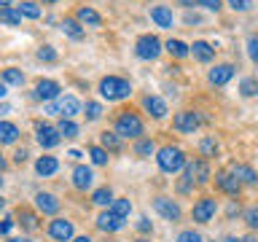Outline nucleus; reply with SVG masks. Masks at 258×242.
Here are the masks:
<instances>
[{"instance_id": "nucleus-1", "label": "nucleus", "mask_w": 258, "mask_h": 242, "mask_svg": "<svg viewBox=\"0 0 258 242\" xmlns=\"http://www.w3.org/2000/svg\"><path fill=\"white\" fill-rule=\"evenodd\" d=\"M100 94H102L108 102L124 100V97L132 94V84H129L126 78H118V76H105V78L100 81Z\"/></svg>"}, {"instance_id": "nucleus-2", "label": "nucleus", "mask_w": 258, "mask_h": 242, "mask_svg": "<svg viewBox=\"0 0 258 242\" xmlns=\"http://www.w3.org/2000/svg\"><path fill=\"white\" fill-rule=\"evenodd\" d=\"M116 135L126 140H137L143 135V118L132 110H121L116 116Z\"/></svg>"}, {"instance_id": "nucleus-3", "label": "nucleus", "mask_w": 258, "mask_h": 242, "mask_svg": "<svg viewBox=\"0 0 258 242\" xmlns=\"http://www.w3.org/2000/svg\"><path fill=\"white\" fill-rule=\"evenodd\" d=\"M156 161L161 167V172H180V169L185 167V153L177 148V145H164V148H159L156 153Z\"/></svg>"}, {"instance_id": "nucleus-4", "label": "nucleus", "mask_w": 258, "mask_h": 242, "mask_svg": "<svg viewBox=\"0 0 258 242\" xmlns=\"http://www.w3.org/2000/svg\"><path fill=\"white\" fill-rule=\"evenodd\" d=\"M135 54L140 56V59H156L161 54V40L156 35H140L135 43Z\"/></svg>"}, {"instance_id": "nucleus-5", "label": "nucleus", "mask_w": 258, "mask_h": 242, "mask_svg": "<svg viewBox=\"0 0 258 242\" xmlns=\"http://www.w3.org/2000/svg\"><path fill=\"white\" fill-rule=\"evenodd\" d=\"M48 237L54 242H73L76 239V229H73V223L68 218H54V221L48 223Z\"/></svg>"}, {"instance_id": "nucleus-6", "label": "nucleus", "mask_w": 258, "mask_h": 242, "mask_svg": "<svg viewBox=\"0 0 258 242\" xmlns=\"http://www.w3.org/2000/svg\"><path fill=\"white\" fill-rule=\"evenodd\" d=\"M199 124H202V118H199L197 110H180V113H175V118H172V127L177 132H197Z\"/></svg>"}, {"instance_id": "nucleus-7", "label": "nucleus", "mask_w": 258, "mask_h": 242, "mask_svg": "<svg viewBox=\"0 0 258 242\" xmlns=\"http://www.w3.org/2000/svg\"><path fill=\"white\" fill-rule=\"evenodd\" d=\"M185 183H207L210 180V167H207V161L205 159H194L191 164H185V177H183Z\"/></svg>"}, {"instance_id": "nucleus-8", "label": "nucleus", "mask_w": 258, "mask_h": 242, "mask_svg": "<svg viewBox=\"0 0 258 242\" xmlns=\"http://www.w3.org/2000/svg\"><path fill=\"white\" fill-rule=\"evenodd\" d=\"M215 210H218L215 199L205 197V199H199L197 205H194L191 215H194V221H197V223H210V221H213V215H215Z\"/></svg>"}, {"instance_id": "nucleus-9", "label": "nucleus", "mask_w": 258, "mask_h": 242, "mask_svg": "<svg viewBox=\"0 0 258 242\" xmlns=\"http://www.w3.org/2000/svg\"><path fill=\"white\" fill-rule=\"evenodd\" d=\"M153 210L161 215V218H167V221H180V205L172 199H167V197H156L153 199Z\"/></svg>"}, {"instance_id": "nucleus-10", "label": "nucleus", "mask_w": 258, "mask_h": 242, "mask_svg": "<svg viewBox=\"0 0 258 242\" xmlns=\"http://www.w3.org/2000/svg\"><path fill=\"white\" fill-rule=\"evenodd\" d=\"M35 137H38V143H40V148H56L62 140V135H59V129H54V127H48V124H38L35 127Z\"/></svg>"}, {"instance_id": "nucleus-11", "label": "nucleus", "mask_w": 258, "mask_h": 242, "mask_svg": "<svg viewBox=\"0 0 258 242\" xmlns=\"http://www.w3.org/2000/svg\"><path fill=\"white\" fill-rule=\"evenodd\" d=\"M35 207H38V213H43V215H56L62 207V202L48 191H38L35 194Z\"/></svg>"}, {"instance_id": "nucleus-12", "label": "nucleus", "mask_w": 258, "mask_h": 242, "mask_svg": "<svg viewBox=\"0 0 258 242\" xmlns=\"http://www.w3.org/2000/svg\"><path fill=\"white\" fill-rule=\"evenodd\" d=\"M215 186L223 194H229V197H239V189H242V183L231 175V169H229V172H226V169H223V172H218L215 175Z\"/></svg>"}, {"instance_id": "nucleus-13", "label": "nucleus", "mask_w": 258, "mask_h": 242, "mask_svg": "<svg viewBox=\"0 0 258 242\" xmlns=\"http://www.w3.org/2000/svg\"><path fill=\"white\" fill-rule=\"evenodd\" d=\"M124 226V218H118L113 210H105V213L97 215V229L100 231H118Z\"/></svg>"}, {"instance_id": "nucleus-14", "label": "nucleus", "mask_w": 258, "mask_h": 242, "mask_svg": "<svg viewBox=\"0 0 258 242\" xmlns=\"http://www.w3.org/2000/svg\"><path fill=\"white\" fill-rule=\"evenodd\" d=\"M234 70H237V68H234V65H215V68L213 70H210V84H213V86H223V84H229V81L234 78Z\"/></svg>"}, {"instance_id": "nucleus-15", "label": "nucleus", "mask_w": 258, "mask_h": 242, "mask_svg": "<svg viewBox=\"0 0 258 242\" xmlns=\"http://www.w3.org/2000/svg\"><path fill=\"white\" fill-rule=\"evenodd\" d=\"M59 92H62V86L56 84V81H38V86H35V97L38 100H46V102H51V100H56L59 97Z\"/></svg>"}, {"instance_id": "nucleus-16", "label": "nucleus", "mask_w": 258, "mask_h": 242, "mask_svg": "<svg viewBox=\"0 0 258 242\" xmlns=\"http://www.w3.org/2000/svg\"><path fill=\"white\" fill-rule=\"evenodd\" d=\"M92 183H94V172L89 167H76L73 169V186H76L78 191H86V189H92Z\"/></svg>"}, {"instance_id": "nucleus-17", "label": "nucleus", "mask_w": 258, "mask_h": 242, "mask_svg": "<svg viewBox=\"0 0 258 242\" xmlns=\"http://www.w3.org/2000/svg\"><path fill=\"white\" fill-rule=\"evenodd\" d=\"M231 175L237 177L239 183H245V186H255V183H258L255 169L247 167V164H231Z\"/></svg>"}, {"instance_id": "nucleus-18", "label": "nucleus", "mask_w": 258, "mask_h": 242, "mask_svg": "<svg viewBox=\"0 0 258 242\" xmlns=\"http://www.w3.org/2000/svg\"><path fill=\"white\" fill-rule=\"evenodd\" d=\"M191 54H194V59H199V62H213L215 59V48L210 46L207 40H194Z\"/></svg>"}, {"instance_id": "nucleus-19", "label": "nucleus", "mask_w": 258, "mask_h": 242, "mask_svg": "<svg viewBox=\"0 0 258 242\" xmlns=\"http://www.w3.org/2000/svg\"><path fill=\"white\" fill-rule=\"evenodd\" d=\"M143 108L148 110L153 118H164V116H167V102L161 100V97H153V94L145 97V100H143Z\"/></svg>"}, {"instance_id": "nucleus-20", "label": "nucleus", "mask_w": 258, "mask_h": 242, "mask_svg": "<svg viewBox=\"0 0 258 242\" xmlns=\"http://www.w3.org/2000/svg\"><path fill=\"white\" fill-rule=\"evenodd\" d=\"M151 19L156 22L159 27H164V30H172V24H175L172 11H169L167 6H156V8H151Z\"/></svg>"}, {"instance_id": "nucleus-21", "label": "nucleus", "mask_w": 258, "mask_h": 242, "mask_svg": "<svg viewBox=\"0 0 258 242\" xmlns=\"http://www.w3.org/2000/svg\"><path fill=\"white\" fill-rule=\"evenodd\" d=\"M56 169H59V161H56L54 156H40V159L35 161V172H38V175H43V177L54 175Z\"/></svg>"}, {"instance_id": "nucleus-22", "label": "nucleus", "mask_w": 258, "mask_h": 242, "mask_svg": "<svg viewBox=\"0 0 258 242\" xmlns=\"http://www.w3.org/2000/svg\"><path fill=\"white\" fill-rule=\"evenodd\" d=\"M76 16H78V22L92 24V27H100V24H102V16L97 14L94 8H89V6H81L78 11H76Z\"/></svg>"}, {"instance_id": "nucleus-23", "label": "nucleus", "mask_w": 258, "mask_h": 242, "mask_svg": "<svg viewBox=\"0 0 258 242\" xmlns=\"http://www.w3.org/2000/svg\"><path fill=\"white\" fill-rule=\"evenodd\" d=\"M62 32H64L68 38H73V40H81V38L86 35V30L81 27V22H78V19H70V16L62 22Z\"/></svg>"}, {"instance_id": "nucleus-24", "label": "nucleus", "mask_w": 258, "mask_h": 242, "mask_svg": "<svg viewBox=\"0 0 258 242\" xmlns=\"http://www.w3.org/2000/svg\"><path fill=\"white\" fill-rule=\"evenodd\" d=\"M59 105H62V118H73V116L81 113V102L76 100V97H62Z\"/></svg>"}, {"instance_id": "nucleus-25", "label": "nucleus", "mask_w": 258, "mask_h": 242, "mask_svg": "<svg viewBox=\"0 0 258 242\" xmlns=\"http://www.w3.org/2000/svg\"><path fill=\"white\" fill-rule=\"evenodd\" d=\"M167 51L175 56V59H183V56H188L191 54V46H185L183 40H175V38H169L167 40Z\"/></svg>"}, {"instance_id": "nucleus-26", "label": "nucleus", "mask_w": 258, "mask_h": 242, "mask_svg": "<svg viewBox=\"0 0 258 242\" xmlns=\"http://www.w3.org/2000/svg\"><path fill=\"white\" fill-rule=\"evenodd\" d=\"M0 19H3L8 27H19V24H22V14H19V8L8 6V8H0Z\"/></svg>"}, {"instance_id": "nucleus-27", "label": "nucleus", "mask_w": 258, "mask_h": 242, "mask_svg": "<svg viewBox=\"0 0 258 242\" xmlns=\"http://www.w3.org/2000/svg\"><path fill=\"white\" fill-rule=\"evenodd\" d=\"M19 223H22V229H27V231H38L40 229V223H38V215L35 213H30V210H19Z\"/></svg>"}, {"instance_id": "nucleus-28", "label": "nucleus", "mask_w": 258, "mask_h": 242, "mask_svg": "<svg viewBox=\"0 0 258 242\" xmlns=\"http://www.w3.org/2000/svg\"><path fill=\"white\" fill-rule=\"evenodd\" d=\"M16 137H19V127H14L11 121H3L0 124V140L6 145H11V143H16Z\"/></svg>"}, {"instance_id": "nucleus-29", "label": "nucleus", "mask_w": 258, "mask_h": 242, "mask_svg": "<svg viewBox=\"0 0 258 242\" xmlns=\"http://www.w3.org/2000/svg\"><path fill=\"white\" fill-rule=\"evenodd\" d=\"M3 84H8V86H22V84H24V73L16 70V68H6V70H3Z\"/></svg>"}, {"instance_id": "nucleus-30", "label": "nucleus", "mask_w": 258, "mask_h": 242, "mask_svg": "<svg viewBox=\"0 0 258 242\" xmlns=\"http://www.w3.org/2000/svg\"><path fill=\"white\" fill-rule=\"evenodd\" d=\"M100 143H102V148H108V151H121V137L116 132H102L100 135Z\"/></svg>"}, {"instance_id": "nucleus-31", "label": "nucleus", "mask_w": 258, "mask_h": 242, "mask_svg": "<svg viewBox=\"0 0 258 242\" xmlns=\"http://www.w3.org/2000/svg\"><path fill=\"white\" fill-rule=\"evenodd\" d=\"M89 156H92V161L97 167L108 164V148H102V145H92V148H89Z\"/></svg>"}, {"instance_id": "nucleus-32", "label": "nucleus", "mask_w": 258, "mask_h": 242, "mask_svg": "<svg viewBox=\"0 0 258 242\" xmlns=\"http://www.w3.org/2000/svg\"><path fill=\"white\" fill-rule=\"evenodd\" d=\"M110 210H113L118 218H124V221H126V215L132 213V202H129V199H113Z\"/></svg>"}, {"instance_id": "nucleus-33", "label": "nucleus", "mask_w": 258, "mask_h": 242, "mask_svg": "<svg viewBox=\"0 0 258 242\" xmlns=\"http://www.w3.org/2000/svg\"><path fill=\"white\" fill-rule=\"evenodd\" d=\"M92 202H94L97 207L113 205V194H110V189H97V191L92 194Z\"/></svg>"}, {"instance_id": "nucleus-34", "label": "nucleus", "mask_w": 258, "mask_h": 242, "mask_svg": "<svg viewBox=\"0 0 258 242\" xmlns=\"http://www.w3.org/2000/svg\"><path fill=\"white\" fill-rule=\"evenodd\" d=\"M199 153H202V156H218V143H215V137H202Z\"/></svg>"}, {"instance_id": "nucleus-35", "label": "nucleus", "mask_w": 258, "mask_h": 242, "mask_svg": "<svg viewBox=\"0 0 258 242\" xmlns=\"http://www.w3.org/2000/svg\"><path fill=\"white\" fill-rule=\"evenodd\" d=\"M56 129H59V135H62V137H78V124H76L73 118H62Z\"/></svg>"}, {"instance_id": "nucleus-36", "label": "nucleus", "mask_w": 258, "mask_h": 242, "mask_svg": "<svg viewBox=\"0 0 258 242\" xmlns=\"http://www.w3.org/2000/svg\"><path fill=\"white\" fill-rule=\"evenodd\" d=\"M16 8H19V14L27 16V19H40V8L35 3H30V0H24V3H19Z\"/></svg>"}, {"instance_id": "nucleus-37", "label": "nucleus", "mask_w": 258, "mask_h": 242, "mask_svg": "<svg viewBox=\"0 0 258 242\" xmlns=\"http://www.w3.org/2000/svg\"><path fill=\"white\" fill-rule=\"evenodd\" d=\"M239 92H242V97H255L258 94V78H242Z\"/></svg>"}, {"instance_id": "nucleus-38", "label": "nucleus", "mask_w": 258, "mask_h": 242, "mask_svg": "<svg viewBox=\"0 0 258 242\" xmlns=\"http://www.w3.org/2000/svg\"><path fill=\"white\" fill-rule=\"evenodd\" d=\"M153 151H156V148H153V140H137L135 143V153H137V156H151Z\"/></svg>"}, {"instance_id": "nucleus-39", "label": "nucleus", "mask_w": 258, "mask_h": 242, "mask_svg": "<svg viewBox=\"0 0 258 242\" xmlns=\"http://www.w3.org/2000/svg\"><path fill=\"white\" fill-rule=\"evenodd\" d=\"M84 110H86V121H97L102 116V105L100 102H86Z\"/></svg>"}, {"instance_id": "nucleus-40", "label": "nucleus", "mask_w": 258, "mask_h": 242, "mask_svg": "<svg viewBox=\"0 0 258 242\" xmlns=\"http://www.w3.org/2000/svg\"><path fill=\"white\" fill-rule=\"evenodd\" d=\"M38 59L40 62H56V51L51 46H40L38 48Z\"/></svg>"}, {"instance_id": "nucleus-41", "label": "nucleus", "mask_w": 258, "mask_h": 242, "mask_svg": "<svg viewBox=\"0 0 258 242\" xmlns=\"http://www.w3.org/2000/svg\"><path fill=\"white\" fill-rule=\"evenodd\" d=\"M247 54H250V59L258 65V35H250L247 38Z\"/></svg>"}, {"instance_id": "nucleus-42", "label": "nucleus", "mask_w": 258, "mask_h": 242, "mask_svg": "<svg viewBox=\"0 0 258 242\" xmlns=\"http://www.w3.org/2000/svg\"><path fill=\"white\" fill-rule=\"evenodd\" d=\"M245 221H247L250 229H258V207H250V210H245Z\"/></svg>"}, {"instance_id": "nucleus-43", "label": "nucleus", "mask_w": 258, "mask_h": 242, "mask_svg": "<svg viewBox=\"0 0 258 242\" xmlns=\"http://www.w3.org/2000/svg\"><path fill=\"white\" fill-rule=\"evenodd\" d=\"M226 3H229L234 11H247V8L253 6V0H226Z\"/></svg>"}, {"instance_id": "nucleus-44", "label": "nucleus", "mask_w": 258, "mask_h": 242, "mask_svg": "<svg viewBox=\"0 0 258 242\" xmlns=\"http://www.w3.org/2000/svg\"><path fill=\"white\" fill-rule=\"evenodd\" d=\"M177 242H202V237H199V234L197 231H180V237H177Z\"/></svg>"}, {"instance_id": "nucleus-45", "label": "nucleus", "mask_w": 258, "mask_h": 242, "mask_svg": "<svg viewBox=\"0 0 258 242\" xmlns=\"http://www.w3.org/2000/svg\"><path fill=\"white\" fill-rule=\"evenodd\" d=\"M197 3H199V6H205L207 11H215V14L221 11V6H223L221 0H197Z\"/></svg>"}, {"instance_id": "nucleus-46", "label": "nucleus", "mask_w": 258, "mask_h": 242, "mask_svg": "<svg viewBox=\"0 0 258 242\" xmlns=\"http://www.w3.org/2000/svg\"><path fill=\"white\" fill-rule=\"evenodd\" d=\"M46 113H48V116H62V105L59 102H48L46 105Z\"/></svg>"}, {"instance_id": "nucleus-47", "label": "nucleus", "mask_w": 258, "mask_h": 242, "mask_svg": "<svg viewBox=\"0 0 258 242\" xmlns=\"http://www.w3.org/2000/svg\"><path fill=\"white\" fill-rule=\"evenodd\" d=\"M137 229H140V231H151V221H148V218H140V223H137Z\"/></svg>"}, {"instance_id": "nucleus-48", "label": "nucleus", "mask_w": 258, "mask_h": 242, "mask_svg": "<svg viewBox=\"0 0 258 242\" xmlns=\"http://www.w3.org/2000/svg\"><path fill=\"white\" fill-rule=\"evenodd\" d=\"M24 159H27V151H24V148L14 153V161H19V164H22V161H24Z\"/></svg>"}, {"instance_id": "nucleus-49", "label": "nucleus", "mask_w": 258, "mask_h": 242, "mask_svg": "<svg viewBox=\"0 0 258 242\" xmlns=\"http://www.w3.org/2000/svg\"><path fill=\"white\" fill-rule=\"evenodd\" d=\"M11 226H14V221H11V215H8L6 221H3V234H8V231H11Z\"/></svg>"}, {"instance_id": "nucleus-50", "label": "nucleus", "mask_w": 258, "mask_h": 242, "mask_svg": "<svg viewBox=\"0 0 258 242\" xmlns=\"http://www.w3.org/2000/svg\"><path fill=\"white\" fill-rule=\"evenodd\" d=\"M68 156H70L73 161H78V159H81V151H76V148H73V151H68Z\"/></svg>"}, {"instance_id": "nucleus-51", "label": "nucleus", "mask_w": 258, "mask_h": 242, "mask_svg": "<svg viewBox=\"0 0 258 242\" xmlns=\"http://www.w3.org/2000/svg\"><path fill=\"white\" fill-rule=\"evenodd\" d=\"M8 242H32V239H27V237H8Z\"/></svg>"}, {"instance_id": "nucleus-52", "label": "nucleus", "mask_w": 258, "mask_h": 242, "mask_svg": "<svg viewBox=\"0 0 258 242\" xmlns=\"http://www.w3.org/2000/svg\"><path fill=\"white\" fill-rule=\"evenodd\" d=\"M73 242H92V237H86V234H84V237H76Z\"/></svg>"}, {"instance_id": "nucleus-53", "label": "nucleus", "mask_w": 258, "mask_h": 242, "mask_svg": "<svg viewBox=\"0 0 258 242\" xmlns=\"http://www.w3.org/2000/svg\"><path fill=\"white\" fill-rule=\"evenodd\" d=\"M43 6H54V3H59V0H40Z\"/></svg>"}, {"instance_id": "nucleus-54", "label": "nucleus", "mask_w": 258, "mask_h": 242, "mask_svg": "<svg viewBox=\"0 0 258 242\" xmlns=\"http://www.w3.org/2000/svg\"><path fill=\"white\" fill-rule=\"evenodd\" d=\"M223 242H242V239H239V237H226Z\"/></svg>"}, {"instance_id": "nucleus-55", "label": "nucleus", "mask_w": 258, "mask_h": 242, "mask_svg": "<svg viewBox=\"0 0 258 242\" xmlns=\"http://www.w3.org/2000/svg\"><path fill=\"white\" fill-rule=\"evenodd\" d=\"M242 242H255L253 237H242Z\"/></svg>"}, {"instance_id": "nucleus-56", "label": "nucleus", "mask_w": 258, "mask_h": 242, "mask_svg": "<svg viewBox=\"0 0 258 242\" xmlns=\"http://www.w3.org/2000/svg\"><path fill=\"white\" fill-rule=\"evenodd\" d=\"M0 3H3V8H8V3H11V0H0Z\"/></svg>"}, {"instance_id": "nucleus-57", "label": "nucleus", "mask_w": 258, "mask_h": 242, "mask_svg": "<svg viewBox=\"0 0 258 242\" xmlns=\"http://www.w3.org/2000/svg\"><path fill=\"white\" fill-rule=\"evenodd\" d=\"M135 242H148V239H135Z\"/></svg>"}]
</instances>
